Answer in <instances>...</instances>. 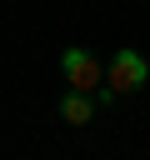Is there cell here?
<instances>
[{"label": "cell", "mask_w": 150, "mask_h": 160, "mask_svg": "<svg viewBox=\"0 0 150 160\" xmlns=\"http://www.w3.org/2000/svg\"><path fill=\"white\" fill-rule=\"evenodd\" d=\"M145 80H150V60H145L140 50L125 45V50L110 55V65H105V85H110L115 95H130V90H140Z\"/></svg>", "instance_id": "1"}, {"label": "cell", "mask_w": 150, "mask_h": 160, "mask_svg": "<svg viewBox=\"0 0 150 160\" xmlns=\"http://www.w3.org/2000/svg\"><path fill=\"white\" fill-rule=\"evenodd\" d=\"M60 70H65V85L70 90H95L100 85V60L90 55V50H80V45H70V50H60Z\"/></svg>", "instance_id": "2"}, {"label": "cell", "mask_w": 150, "mask_h": 160, "mask_svg": "<svg viewBox=\"0 0 150 160\" xmlns=\"http://www.w3.org/2000/svg\"><path fill=\"white\" fill-rule=\"evenodd\" d=\"M60 120H65V125H90V120H95V100H90L85 90H65V95H60Z\"/></svg>", "instance_id": "3"}, {"label": "cell", "mask_w": 150, "mask_h": 160, "mask_svg": "<svg viewBox=\"0 0 150 160\" xmlns=\"http://www.w3.org/2000/svg\"><path fill=\"white\" fill-rule=\"evenodd\" d=\"M90 100H95V110H110V105H115V90H110V85L100 80V85L90 90Z\"/></svg>", "instance_id": "4"}]
</instances>
